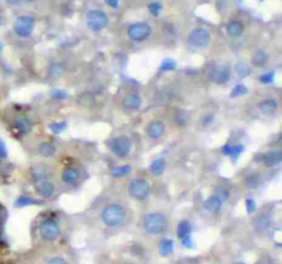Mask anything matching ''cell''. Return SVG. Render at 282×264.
<instances>
[{
    "label": "cell",
    "instance_id": "cell-1",
    "mask_svg": "<svg viewBox=\"0 0 282 264\" xmlns=\"http://www.w3.org/2000/svg\"><path fill=\"white\" fill-rule=\"evenodd\" d=\"M101 219H102L105 226L120 227L122 226V224L125 223V220H127V212H125L122 205L109 204L102 209Z\"/></svg>",
    "mask_w": 282,
    "mask_h": 264
},
{
    "label": "cell",
    "instance_id": "cell-2",
    "mask_svg": "<svg viewBox=\"0 0 282 264\" xmlns=\"http://www.w3.org/2000/svg\"><path fill=\"white\" fill-rule=\"evenodd\" d=\"M143 227L146 233L152 235L164 234L168 230V219L164 213L160 212H152L147 213L143 218Z\"/></svg>",
    "mask_w": 282,
    "mask_h": 264
},
{
    "label": "cell",
    "instance_id": "cell-3",
    "mask_svg": "<svg viewBox=\"0 0 282 264\" xmlns=\"http://www.w3.org/2000/svg\"><path fill=\"white\" fill-rule=\"evenodd\" d=\"M152 191V186L150 183L143 179V178H137L134 181H131L130 186H128V193L134 200L138 201H143L146 200Z\"/></svg>",
    "mask_w": 282,
    "mask_h": 264
},
{
    "label": "cell",
    "instance_id": "cell-4",
    "mask_svg": "<svg viewBox=\"0 0 282 264\" xmlns=\"http://www.w3.org/2000/svg\"><path fill=\"white\" fill-rule=\"evenodd\" d=\"M109 147H110V150H112V153L115 154L116 157L124 159V157H127V156L131 153L132 142H131V139L128 136L125 135L116 136L115 139L110 141Z\"/></svg>",
    "mask_w": 282,
    "mask_h": 264
},
{
    "label": "cell",
    "instance_id": "cell-5",
    "mask_svg": "<svg viewBox=\"0 0 282 264\" xmlns=\"http://www.w3.org/2000/svg\"><path fill=\"white\" fill-rule=\"evenodd\" d=\"M35 18L29 15H21L14 21V32L18 38L26 39L31 36L35 30Z\"/></svg>",
    "mask_w": 282,
    "mask_h": 264
},
{
    "label": "cell",
    "instance_id": "cell-6",
    "mask_svg": "<svg viewBox=\"0 0 282 264\" xmlns=\"http://www.w3.org/2000/svg\"><path fill=\"white\" fill-rule=\"evenodd\" d=\"M109 25V17L102 10H91L87 15V26L92 32L103 30Z\"/></svg>",
    "mask_w": 282,
    "mask_h": 264
},
{
    "label": "cell",
    "instance_id": "cell-7",
    "mask_svg": "<svg viewBox=\"0 0 282 264\" xmlns=\"http://www.w3.org/2000/svg\"><path fill=\"white\" fill-rule=\"evenodd\" d=\"M40 235L48 242L57 241L61 235V227L54 219H46L40 224Z\"/></svg>",
    "mask_w": 282,
    "mask_h": 264
},
{
    "label": "cell",
    "instance_id": "cell-8",
    "mask_svg": "<svg viewBox=\"0 0 282 264\" xmlns=\"http://www.w3.org/2000/svg\"><path fill=\"white\" fill-rule=\"evenodd\" d=\"M187 41L191 47L196 48H204L211 44V33L205 28H196L190 32Z\"/></svg>",
    "mask_w": 282,
    "mask_h": 264
},
{
    "label": "cell",
    "instance_id": "cell-9",
    "mask_svg": "<svg viewBox=\"0 0 282 264\" xmlns=\"http://www.w3.org/2000/svg\"><path fill=\"white\" fill-rule=\"evenodd\" d=\"M127 33L132 41H137V43L145 41L146 39L150 38V35H152V26L146 22L132 23L127 30Z\"/></svg>",
    "mask_w": 282,
    "mask_h": 264
},
{
    "label": "cell",
    "instance_id": "cell-10",
    "mask_svg": "<svg viewBox=\"0 0 282 264\" xmlns=\"http://www.w3.org/2000/svg\"><path fill=\"white\" fill-rule=\"evenodd\" d=\"M211 81L215 84H226L229 83L230 77H231V72H230L229 66L226 65H219V66H215L211 72Z\"/></svg>",
    "mask_w": 282,
    "mask_h": 264
},
{
    "label": "cell",
    "instance_id": "cell-11",
    "mask_svg": "<svg viewBox=\"0 0 282 264\" xmlns=\"http://www.w3.org/2000/svg\"><path fill=\"white\" fill-rule=\"evenodd\" d=\"M146 134L147 136L153 139V141H157L164 136L165 134V124L160 120H153L147 124L146 127Z\"/></svg>",
    "mask_w": 282,
    "mask_h": 264
},
{
    "label": "cell",
    "instance_id": "cell-12",
    "mask_svg": "<svg viewBox=\"0 0 282 264\" xmlns=\"http://www.w3.org/2000/svg\"><path fill=\"white\" fill-rule=\"evenodd\" d=\"M61 178L63 183H66L69 186H75L81 179V172L77 169L76 166H68L62 171Z\"/></svg>",
    "mask_w": 282,
    "mask_h": 264
},
{
    "label": "cell",
    "instance_id": "cell-13",
    "mask_svg": "<svg viewBox=\"0 0 282 264\" xmlns=\"http://www.w3.org/2000/svg\"><path fill=\"white\" fill-rule=\"evenodd\" d=\"M141 106H142V98H141V95H138L135 92L128 94V95L124 98V101H122V107H124L127 112L138 110Z\"/></svg>",
    "mask_w": 282,
    "mask_h": 264
},
{
    "label": "cell",
    "instance_id": "cell-14",
    "mask_svg": "<svg viewBox=\"0 0 282 264\" xmlns=\"http://www.w3.org/2000/svg\"><path fill=\"white\" fill-rule=\"evenodd\" d=\"M258 109H259V112L263 114V116L271 117V116H274V114L277 113L278 103H277L275 99H264V101H262L259 105H258Z\"/></svg>",
    "mask_w": 282,
    "mask_h": 264
},
{
    "label": "cell",
    "instance_id": "cell-15",
    "mask_svg": "<svg viewBox=\"0 0 282 264\" xmlns=\"http://www.w3.org/2000/svg\"><path fill=\"white\" fill-rule=\"evenodd\" d=\"M33 121L32 119H29L28 116H20L17 117L16 121H14V127L17 128V131H20L21 134H31L32 129H33Z\"/></svg>",
    "mask_w": 282,
    "mask_h": 264
},
{
    "label": "cell",
    "instance_id": "cell-16",
    "mask_svg": "<svg viewBox=\"0 0 282 264\" xmlns=\"http://www.w3.org/2000/svg\"><path fill=\"white\" fill-rule=\"evenodd\" d=\"M36 190L43 198H51L54 196V193H55V186H54L53 182L44 179V181H40L36 183Z\"/></svg>",
    "mask_w": 282,
    "mask_h": 264
},
{
    "label": "cell",
    "instance_id": "cell-17",
    "mask_svg": "<svg viewBox=\"0 0 282 264\" xmlns=\"http://www.w3.org/2000/svg\"><path fill=\"white\" fill-rule=\"evenodd\" d=\"M226 32H227V35H229L230 38H233V39L241 38L245 32L244 23L241 22V21L233 20V21H230V22L227 23V26H226Z\"/></svg>",
    "mask_w": 282,
    "mask_h": 264
},
{
    "label": "cell",
    "instance_id": "cell-18",
    "mask_svg": "<svg viewBox=\"0 0 282 264\" xmlns=\"http://www.w3.org/2000/svg\"><path fill=\"white\" fill-rule=\"evenodd\" d=\"M282 161V151L281 150H270L263 156V162L266 166L278 165Z\"/></svg>",
    "mask_w": 282,
    "mask_h": 264
},
{
    "label": "cell",
    "instance_id": "cell-19",
    "mask_svg": "<svg viewBox=\"0 0 282 264\" xmlns=\"http://www.w3.org/2000/svg\"><path fill=\"white\" fill-rule=\"evenodd\" d=\"M223 201L218 196H211L209 198H206L204 203V209L209 213H216L222 209Z\"/></svg>",
    "mask_w": 282,
    "mask_h": 264
},
{
    "label": "cell",
    "instance_id": "cell-20",
    "mask_svg": "<svg viewBox=\"0 0 282 264\" xmlns=\"http://www.w3.org/2000/svg\"><path fill=\"white\" fill-rule=\"evenodd\" d=\"M223 153L226 154V156H229L231 157L233 161H236L240 156H241V153L245 150V147L242 144H226V146H223Z\"/></svg>",
    "mask_w": 282,
    "mask_h": 264
},
{
    "label": "cell",
    "instance_id": "cell-21",
    "mask_svg": "<svg viewBox=\"0 0 282 264\" xmlns=\"http://www.w3.org/2000/svg\"><path fill=\"white\" fill-rule=\"evenodd\" d=\"M48 77L51 79H60L65 73V63L63 62H53L48 66Z\"/></svg>",
    "mask_w": 282,
    "mask_h": 264
},
{
    "label": "cell",
    "instance_id": "cell-22",
    "mask_svg": "<svg viewBox=\"0 0 282 264\" xmlns=\"http://www.w3.org/2000/svg\"><path fill=\"white\" fill-rule=\"evenodd\" d=\"M38 150L39 154H40L41 157L51 159V157L55 156V153H57V147H55V144L51 143V142H43V143H40Z\"/></svg>",
    "mask_w": 282,
    "mask_h": 264
},
{
    "label": "cell",
    "instance_id": "cell-23",
    "mask_svg": "<svg viewBox=\"0 0 282 264\" xmlns=\"http://www.w3.org/2000/svg\"><path fill=\"white\" fill-rule=\"evenodd\" d=\"M165 168H167V161L164 159H156L150 164V172L154 176H161V175L165 172Z\"/></svg>",
    "mask_w": 282,
    "mask_h": 264
},
{
    "label": "cell",
    "instance_id": "cell-24",
    "mask_svg": "<svg viewBox=\"0 0 282 264\" xmlns=\"http://www.w3.org/2000/svg\"><path fill=\"white\" fill-rule=\"evenodd\" d=\"M270 224H271V222H270V219L267 216H259L253 222V228L258 233H264V231H267L270 228Z\"/></svg>",
    "mask_w": 282,
    "mask_h": 264
},
{
    "label": "cell",
    "instance_id": "cell-25",
    "mask_svg": "<svg viewBox=\"0 0 282 264\" xmlns=\"http://www.w3.org/2000/svg\"><path fill=\"white\" fill-rule=\"evenodd\" d=\"M267 62H268V55H267L266 51H262V50L256 51L252 57V65L255 68H263Z\"/></svg>",
    "mask_w": 282,
    "mask_h": 264
},
{
    "label": "cell",
    "instance_id": "cell-26",
    "mask_svg": "<svg viewBox=\"0 0 282 264\" xmlns=\"http://www.w3.org/2000/svg\"><path fill=\"white\" fill-rule=\"evenodd\" d=\"M174 248H175V244L169 238L161 240L160 245H159V250H160L161 256H169L174 252Z\"/></svg>",
    "mask_w": 282,
    "mask_h": 264
},
{
    "label": "cell",
    "instance_id": "cell-27",
    "mask_svg": "<svg viewBox=\"0 0 282 264\" xmlns=\"http://www.w3.org/2000/svg\"><path fill=\"white\" fill-rule=\"evenodd\" d=\"M176 234L179 237V240H182L184 237H189L191 235V224L187 220H182L179 224H178V230H176Z\"/></svg>",
    "mask_w": 282,
    "mask_h": 264
},
{
    "label": "cell",
    "instance_id": "cell-28",
    "mask_svg": "<svg viewBox=\"0 0 282 264\" xmlns=\"http://www.w3.org/2000/svg\"><path fill=\"white\" fill-rule=\"evenodd\" d=\"M175 122L178 124V125H181V127H186L187 124H189V121H190V116H189V113L186 112V110H178L175 113Z\"/></svg>",
    "mask_w": 282,
    "mask_h": 264
},
{
    "label": "cell",
    "instance_id": "cell-29",
    "mask_svg": "<svg viewBox=\"0 0 282 264\" xmlns=\"http://www.w3.org/2000/svg\"><path fill=\"white\" fill-rule=\"evenodd\" d=\"M131 171H132L131 165H120L113 168V169L110 171V175H112L113 178H124V176L130 175Z\"/></svg>",
    "mask_w": 282,
    "mask_h": 264
},
{
    "label": "cell",
    "instance_id": "cell-30",
    "mask_svg": "<svg viewBox=\"0 0 282 264\" xmlns=\"http://www.w3.org/2000/svg\"><path fill=\"white\" fill-rule=\"evenodd\" d=\"M236 72L238 77H246V76L251 75V66H249V63L248 62H238L236 65Z\"/></svg>",
    "mask_w": 282,
    "mask_h": 264
},
{
    "label": "cell",
    "instance_id": "cell-31",
    "mask_svg": "<svg viewBox=\"0 0 282 264\" xmlns=\"http://www.w3.org/2000/svg\"><path fill=\"white\" fill-rule=\"evenodd\" d=\"M32 179L35 183H38L40 181H44V179H48V174H47V171L44 168H36V169H33V172H32Z\"/></svg>",
    "mask_w": 282,
    "mask_h": 264
},
{
    "label": "cell",
    "instance_id": "cell-32",
    "mask_svg": "<svg viewBox=\"0 0 282 264\" xmlns=\"http://www.w3.org/2000/svg\"><path fill=\"white\" fill-rule=\"evenodd\" d=\"M14 205L22 208V206H28V205H38V201H35L32 197H20L14 203Z\"/></svg>",
    "mask_w": 282,
    "mask_h": 264
},
{
    "label": "cell",
    "instance_id": "cell-33",
    "mask_svg": "<svg viewBox=\"0 0 282 264\" xmlns=\"http://www.w3.org/2000/svg\"><path fill=\"white\" fill-rule=\"evenodd\" d=\"M68 127V124L65 121H55V122H51L48 125V128L53 131L54 134H61L63 129Z\"/></svg>",
    "mask_w": 282,
    "mask_h": 264
},
{
    "label": "cell",
    "instance_id": "cell-34",
    "mask_svg": "<svg viewBox=\"0 0 282 264\" xmlns=\"http://www.w3.org/2000/svg\"><path fill=\"white\" fill-rule=\"evenodd\" d=\"M248 94V88L245 87L244 84H237L236 87L231 91V97L237 98V97H244Z\"/></svg>",
    "mask_w": 282,
    "mask_h": 264
},
{
    "label": "cell",
    "instance_id": "cell-35",
    "mask_svg": "<svg viewBox=\"0 0 282 264\" xmlns=\"http://www.w3.org/2000/svg\"><path fill=\"white\" fill-rule=\"evenodd\" d=\"M176 69V62L174 60H165L161 63L160 70L161 72H171V70H175Z\"/></svg>",
    "mask_w": 282,
    "mask_h": 264
},
{
    "label": "cell",
    "instance_id": "cell-36",
    "mask_svg": "<svg viewBox=\"0 0 282 264\" xmlns=\"http://www.w3.org/2000/svg\"><path fill=\"white\" fill-rule=\"evenodd\" d=\"M274 72H267L264 75H260L259 76V81L262 84H271L274 81Z\"/></svg>",
    "mask_w": 282,
    "mask_h": 264
},
{
    "label": "cell",
    "instance_id": "cell-37",
    "mask_svg": "<svg viewBox=\"0 0 282 264\" xmlns=\"http://www.w3.org/2000/svg\"><path fill=\"white\" fill-rule=\"evenodd\" d=\"M259 175H251L248 179H246V183H248V187H251V189H256L258 186H259L260 179L258 178Z\"/></svg>",
    "mask_w": 282,
    "mask_h": 264
},
{
    "label": "cell",
    "instance_id": "cell-38",
    "mask_svg": "<svg viewBox=\"0 0 282 264\" xmlns=\"http://www.w3.org/2000/svg\"><path fill=\"white\" fill-rule=\"evenodd\" d=\"M215 196L219 197L222 201L224 203V201H227V200H229L230 193H229V190H227V189H224V187H219V189H218V191H216V194H215Z\"/></svg>",
    "mask_w": 282,
    "mask_h": 264
},
{
    "label": "cell",
    "instance_id": "cell-39",
    "mask_svg": "<svg viewBox=\"0 0 282 264\" xmlns=\"http://www.w3.org/2000/svg\"><path fill=\"white\" fill-rule=\"evenodd\" d=\"M161 8H162V6H161L160 3H157V1H153V3L149 4V11L153 15H156V17L161 13Z\"/></svg>",
    "mask_w": 282,
    "mask_h": 264
},
{
    "label": "cell",
    "instance_id": "cell-40",
    "mask_svg": "<svg viewBox=\"0 0 282 264\" xmlns=\"http://www.w3.org/2000/svg\"><path fill=\"white\" fill-rule=\"evenodd\" d=\"M245 205H246V212H248V213H253V212L258 209V205H256L253 198H248V200L245 201Z\"/></svg>",
    "mask_w": 282,
    "mask_h": 264
},
{
    "label": "cell",
    "instance_id": "cell-41",
    "mask_svg": "<svg viewBox=\"0 0 282 264\" xmlns=\"http://www.w3.org/2000/svg\"><path fill=\"white\" fill-rule=\"evenodd\" d=\"M214 120H215V116L214 114H206V116H204L202 119H201V124L204 125V127H208V125H211L212 122H214Z\"/></svg>",
    "mask_w": 282,
    "mask_h": 264
},
{
    "label": "cell",
    "instance_id": "cell-42",
    "mask_svg": "<svg viewBox=\"0 0 282 264\" xmlns=\"http://www.w3.org/2000/svg\"><path fill=\"white\" fill-rule=\"evenodd\" d=\"M181 241H182L183 246H186V248H189V249H191V248L194 246V242H193L191 235H189V237H184V238H182Z\"/></svg>",
    "mask_w": 282,
    "mask_h": 264
},
{
    "label": "cell",
    "instance_id": "cell-43",
    "mask_svg": "<svg viewBox=\"0 0 282 264\" xmlns=\"http://www.w3.org/2000/svg\"><path fill=\"white\" fill-rule=\"evenodd\" d=\"M51 95H53L54 99H58V101H60V99H63V98H66V97H68V94H66L65 91H61V90L53 91V94H51Z\"/></svg>",
    "mask_w": 282,
    "mask_h": 264
},
{
    "label": "cell",
    "instance_id": "cell-44",
    "mask_svg": "<svg viewBox=\"0 0 282 264\" xmlns=\"http://www.w3.org/2000/svg\"><path fill=\"white\" fill-rule=\"evenodd\" d=\"M7 157V147L6 143L0 139V159H6Z\"/></svg>",
    "mask_w": 282,
    "mask_h": 264
},
{
    "label": "cell",
    "instance_id": "cell-45",
    "mask_svg": "<svg viewBox=\"0 0 282 264\" xmlns=\"http://www.w3.org/2000/svg\"><path fill=\"white\" fill-rule=\"evenodd\" d=\"M47 264H68V262L62 257H53L51 260H48Z\"/></svg>",
    "mask_w": 282,
    "mask_h": 264
},
{
    "label": "cell",
    "instance_id": "cell-46",
    "mask_svg": "<svg viewBox=\"0 0 282 264\" xmlns=\"http://www.w3.org/2000/svg\"><path fill=\"white\" fill-rule=\"evenodd\" d=\"M25 0H6V3L10 6H21Z\"/></svg>",
    "mask_w": 282,
    "mask_h": 264
},
{
    "label": "cell",
    "instance_id": "cell-47",
    "mask_svg": "<svg viewBox=\"0 0 282 264\" xmlns=\"http://www.w3.org/2000/svg\"><path fill=\"white\" fill-rule=\"evenodd\" d=\"M106 4H109L112 8H117L119 7V0H105Z\"/></svg>",
    "mask_w": 282,
    "mask_h": 264
},
{
    "label": "cell",
    "instance_id": "cell-48",
    "mask_svg": "<svg viewBox=\"0 0 282 264\" xmlns=\"http://www.w3.org/2000/svg\"><path fill=\"white\" fill-rule=\"evenodd\" d=\"M1 51H3V43L0 41V53H1Z\"/></svg>",
    "mask_w": 282,
    "mask_h": 264
},
{
    "label": "cell",
    "instance_id": "cell-49",
    "mask_svg": "<svg viewBox=\"0 0 282 264\" xmlns=\"http://www.w3.org/2000/svg\"><path fill=\"white\" fill-rule=\"evenodd\" d=\"M25 1H35V0H25Z\"/></svg>",
    "mask_w": 282,
    "mask_h": 264
},
{
    "label": "cell",
    "instance_id": "cell-50",
    "mask_svg": "<svg viewBox=\"0 0 282 264\" xmlns=\"http://www.w3.org/2000/svg\"><path fill=\"white\" fill-rule=\"evenodd\" d=\"M0 218H1V212H0Z\"/></svg>",
    "mask_w": 282,
    "mask_h": 264
}]
</instances>
